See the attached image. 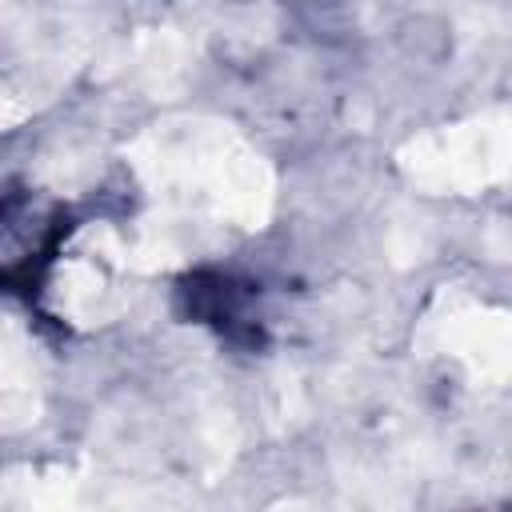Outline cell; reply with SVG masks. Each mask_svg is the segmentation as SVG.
I'll return each mask as SVG.
<instances>
[{
	"label": "cell",
	"mask_w": 512,
	"mask_h": 512,
	"mask_svg": "<svg viewBox=\"0 0 512 512\" xmlns=\"http://www.w3.org/2000/svg\"><path fill=\"white\" fill-rule=\"evenodd\" d=\"M60 220L36 200H12L0 208V284L36 276L56 244Z\"/></svg>",
	"instance_id": "6da1fadb"
}]
</instances>
